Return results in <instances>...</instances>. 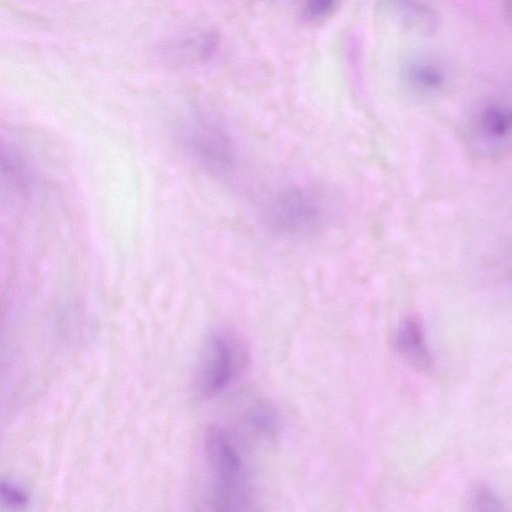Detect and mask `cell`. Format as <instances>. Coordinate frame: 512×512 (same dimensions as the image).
<instances>
[{
	"mask_svg": "<svg viewBox=\"0 0 512 512\" xmlns=\"http://www.w3.org/2000/svg\"><path fill=\"white\" fill-rule=\"evenodd\" d=\"M211 480L210 505L214 510H246L250 504L248 466L236 437L225 428L211 426L203 441Z\"/></svg>",
	"mask_w": 512,
	"mask_h": 512,
	"instance_id": "1",
	"label": "cell"
},
{
	"mask_svg": "<svg viewBox=\"0 0 512 512\" xmlns=\"http://www.w3.org/2000/svg\"><path fill=\"white\" fill-rule=\"evenodd\" d=\"M324 218L322 200L306 188H285L277 192L268 204V225L283 236L312 235L322 227Z\"/></svg>",
	"mask_w": 512,
	"mask_h": 512,
	"instance_id": "2",
	"label": "cell"
},
{
	"mask_svg": "<svg viewBox=\"0 0 512 512\" xmlns=\"http://www.w3.org/2000/svg\"><path fill=\"white\" fill-rule=\"evenodd\" d=\"M241 342L225 331L213 333L207 340L196 373V388L204 398L223 392L244 366Z\"/></svg>",
	"mask_w": 512,
	"mask_h": 512,
	"instance_id": "3",
	"label": "cell"
},
{
	"mask_svg": "<svg viewBox=\"0 0 512 512\" xmlns=\"http://www.w3.org/2000/svg\"><path fill=\"white\" fill-rule=\"evenodd\" d=\"M375 14L381 24L422 36L439 27L437 11L425 0H379Z\"/></svg>",
	"mask_w": 512,
	"mask_h": 512,
	"instance_id": "4",
	"label": "cell"
},
{
	"mask_svg": "<svg viewBox=\"0 0 512 512\" xmlns=\"http://www.w3.org/2000/svg\"><path fill=\"white\" fill-rule=\"evenodd\" d=\"M400 80L412 94L424 98L445 93L451 84V72L440 58L429 54L408 56L400 65Z\"/></svg>",
	"mask_w": 512,
	"mask_h": 512,
	"instance_id": "5",
	"label": "cell"
},
{
	"mask_svg": "<svg viewBox=\"0 0 512 512\" xmlns=\"http://www.w3.org/2000/svg\"><path fill=\"white\" fill-rule=\"evenodd\" d=\"M477 137L489 146L512 140V106L491 104L484 107L474 123Z\"/></svg>",
	"mask_w": 512,
	"mask_h": 512,
	"instance_id": "6",
	"label": "cell"
},
{
	"mask_svg": "<svg viewBox=\"0 0 512 512\" xmlns=\"http://www.w3.org/2000/svg\"><path fill=\"white\" fill-rule=\"evenodd\" d=\"M396 347L399 354L412 366L427 369L431 358L426 346L421 323L414 317L401 321L396 332Z\"/></svg>",
	"mask_w": 512,
	"mask_h": 512,
	"instance_id": "7",
	"label": "cell"
},
{
	"mask_svg": "<svg viewBox=\"0 0 512 512\" xmlns=\"http://www.w3.org/2000/svg\"><path fill=\"white\" fill-rule=\"evenodd\" d=\"M248 424L259 434L267 437L272 436L276 431V418L273 410L265 403L254 404L247 414Z\"/></svg>",
	"mask_w": 512,
	"mask_h": 512,
	"instance_id": "8",
	"label": "cell"
},
{
	"mask_svg": "<svg viewBox=\"0 0 512 512\" xmlns=\"http://www.w3.org/2000/svg\"><path fill=\"white\" fill-rule=\"evenodd\" d=\"M1 498L3 504L11 508H20L29 502V496L23 488L5 481L1 483Z\"/></svg>",
	"mask_w": 512,
	"mask_h": 512,
	"instance_id": "9",
	"label": "cell"
},
{
	"mask_svg": "<svg viewBox=\"0 0 512 512\" xmlns=\"http://www.w3.org/2000/svg\"><path fill=\"white\" fill-rule=\"evenodd\" d=\"M338 0H305L306 15L313 20H323L336 10Z\"/></svg>",
	"mask_w": 512,
	"mask_h": 512,
	"instance_id": "10",
	"label": "cell"
},
{
	"mask_svg": "<svg viewBox=\"0 0 512 512\" xmlns=\"http://www.w3.org/2000/svg\"><path fill=\"white\" fill-rule=\"evenodd\" d=\"M474 502L480 508L484 509H496V498L484 488H478L474 492Z\"/></svg>",
	"mask_w": 512,
	"mask_h": 512,
	"instance_id": "11",
	"label": "cell"
},
{
	"mask_svg": "<svg viewBox=\"0 0 512 512\" xmlns=\"http://www.w3.org/2000/svg\"><path fill=\"white\" fill-rule=\"evenodd\" d=\"M503 14L506 23L512 29V0H504Z\"/></svg>",
	"mask_w": 512,
	"mask_h": 512,
	"instance_id": "12",
	"label": "cell"
}]
</instances>
